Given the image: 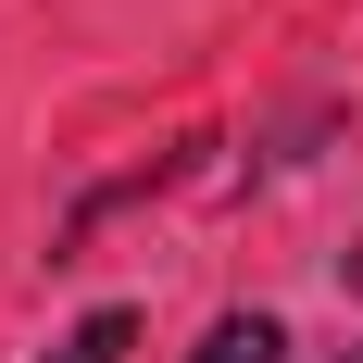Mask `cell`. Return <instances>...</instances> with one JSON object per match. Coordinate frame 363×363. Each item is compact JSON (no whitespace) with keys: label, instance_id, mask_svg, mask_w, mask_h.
<instances>
[{"label":"cell","instance_id":"cell-1","mask_svg":"<svg viewBox=\"0 0 363 363\" xmlns=\"http://www.w3.org/2000/svg\"><path fill=\"white\" fill-rule=\"evenodd\" d=\"M188 363H289V338H276V313H225Z\"/></svg>","mask_w":363,"mask_h":363},{"label":"cell","instance_id":"cell-2","mask_svg":"<svg viewBox=\"0 0 363 363\" xmlns=\"http://www.w3.org/2000/svg\"><path fill=\"white\" fill-rule=\"evenodd\" d=\"M125 351H138V313H88V326H75L50 363H125Z\"/></svg>","mask_w":363,"mask_h":363}]
</instances>
